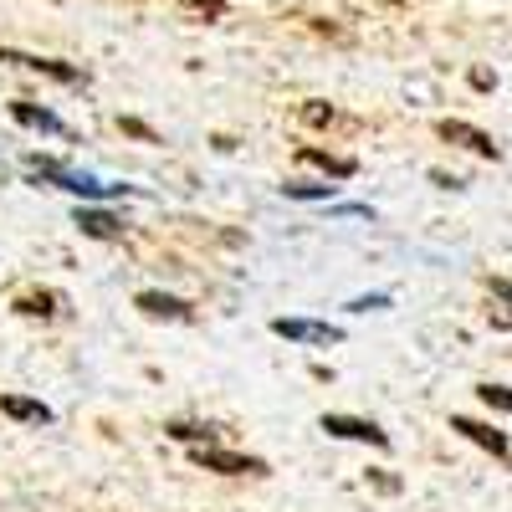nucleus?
<instances>
[{"instance_id":"obj_15","label":"nucleus","mask_w":512,"mask_h":512,"mask_svg":"<svg viewBox=\"0 0 512 512\" xmlns=\"http://www.w3.org/2000/svg\"><path fill=\"white\" fill-rule=\"evenodd\" d=\"M477 395H482L492 410H507V415H512V390H507V384H477Z\"/></svg>"},{"instance_id":"obj_4","label":"nucleus","mask_w":512,"mask_h":512,"mask_svg":"<svg viewBox=\"0 0 512 512\" xmlns=\"http://www.w3.org/2000/svg\"><path fill=\"white\" fill-rule=\"evenodd\" d=\"M451 431H461L472 446H482V451H492L497 461H512V441L497 431V425H487V420H472V415H451Z\"/></svg>"},{"instance_id":"obj_19","label":"nucleus","mask_w":512,"mask_h":512,"mask_svg":"<svg viewBox=\"0 0 512 512\" xmlns=\"http://www.w3.org/2000/svg\"><path fill=\"white\" fill-rule=\"evenodd\" d=\"M349 308H354V313H369V308H390V297H384V292H374V297H354Z\"/></svg>"},{"instance_id":"obj_9","label":"nucleus","mask_w":512,"mask_h":512,"mask_svg":"<svg viewBox=\"0 0 512 512\" xmlns=\"http://www.w3.org/2000/svg\"><path fill=\"white\" fill-rule=\"evenodd\" d=\"M0 410H6L11 420H26V425H52V405L26 400V395H0Z\"/></svg>"},{"instance_id":"obj_7","label":"nucleus","mask_w":512,"mask_h":512,"mask_svg":"<svg viewBox=\"0 0 512 512\" xmlns=\"http://www.w3.org/2000/svg\"><path fill=\"white\" fill-rule=\"evenodd\" d=\"M134 308H139L144 318H169V323H190V318H195V308L185 303V297H169V292H139Z\"/></svg>"},{"instance_id":"obj_20","label":"nucleus","mask_w":512,"mask_h":512,"mask_svg":"<svg viewBox=\"0 0 512 512\" xmlns=\"http://www.w3.org/2000/svg\"><path fill=\"white\" fill-rule=\"evenodd\" d=\"M185 6H190L195 16H210V21L221 16V0H185Z\"/></svg>"},{"instance_id":"obj_16","label":"nucleus","mask_w":512,"mask_h":512,"mask_svg":"<svg viewBox=\"0 0 512 512\" xmlns=\"http://www.w3.org/2000/svg\"><path fill=\"white\" fill-rule=\"evenodd\" d=\"M282 195L287 200H328L333 185H282Z\"/></svg>"},{"instance_id":"obj_17","label":"nucleus","mask_w":512,"mask_h":512,"mask_svg":"<svg viewBox=\"0 0 512 512\" xmlns=\"http://www.w3.org/2000/svg\"><path fill=\"white\" fill-rule=\"evenodd\" d=\"M333 118H338V113H333L328 103H308V108H303V123H313V128H323V123H333Z\"/></svg>"},{"instance_id":"obj_8","label":"nucleus","mask_w":512,"mask_h":512,"mask_svg":"<svg viewBox=\"0 0 512 512\" xmlns=\"http://www.w3.org/2000/svg\"><path fill=\"white\" fill-rule=\"evenodd\" d=\"M0 62L26 67V72H47V77L67 82V88H77V82H82V72H77V67H67V62H57V57H26V52H6V47H0Z\"/></svg>"},{"instance_id":"obj_3","label":"nucleus","mask_w":512,"mask_h":512,"mask_svg":"<svg viewBox=\"0 0 512 512\" xmlns=\"http://www.w3.org/2000/svg\"><path fill=\"white\" fill-rule=\"evenodd\" d=\"M272 333L287 338V344H338V333L333 323H318V318H272Z\"/></svg>"},{"instance_id":"obj_10","label":"nucleus","mask_w":512,"mask_h":512,"mask_svg":"<svg viewBox=\"0 0 512 512\" xmlns=\"http://www.w3.org/2000/svg\"><path fill=\"white\" fill-rule=\"evenodd\" d=\"M77 226H82V236H93V241H118L123 236V221L108 216V210H77Z\"/></svg>"},{"instance_id":"obj_13","label":"nucleus","mask_w":512,"mask_h":512,"mask_svg":"<svg viewBox=\"0 0 512 512\" xmlns=\"http://www.w3.org/2000/svg\"><path fill=\"white\" fill-rule=\"evenodd\" d=\"M297 159H303V164H318V169H328V175H338V180H349L354 169H359L354 159H344V154H328V149H313V144H308V149H297Z\"/></svg>"},{"instance_id":"obj_5","label":"nucleus","mask_w":512,"mask_h":512,"mask_svg":"<svg viewBox=\"0 0 512 512\" xmlns=\"http://www.w3.org/2000/svg\"><path fill=\"white\" fill-rule=\"evenodd\" d=\"M323 431L338 436V441H364V446H390V436L379 431L374 420H359V415H323Z\"/></svg>"},{"instance_id":"obj_6","label":"nucleus","mask_w":512,"mask_h":512,"mask_svg":"<svg viewBox=\"0 0 512 512\" xmlns=\"http://www.w3.org/2000/svg\"><path fill=\"white\" fill-rule=\"evenodd\" d=\"M441 139H446V144H461V149H472V154H482V159H502V149L492 144V134H482V128L461 123V118H446V123H441Z\"/></svg>"},{"instance_id":"obj_2","label":"nucleus","mask_w":512,"mask_h":512,"mask_svg":"<svg viewBox=\"0 0 512 512\" xmlns=\"http://www.w3.org/2000/svg\"><path fill=\"white\" fill-rule=\"evenodd\" d=\"M190 461L205 466V472H221V477H262L267 472L262 456H241V451H221V446H190Z\"/></svg>"},{"instance_id":"obj_12","label":"nucleus","mask_w":512,"mask_h":512,"mask_svg":"<svg viewBox=\"0 0 512 512\" xmlns=\"http://www.w3.org/2000/svg\"><path fill=\"white\" fill-rule=\"evenodd\" d=\"M164 436H175L185 446H216L221 441V425H195V420H169Z\"/></svg>"},{"instance_id":"obj_14","label":"nucleus","mask_w":512,"mask_h":512,"mask_svg":"<svg viewBox=\"0 0 512 512\" xmlns=\"http://www.w3.org/2000/svg\"><path fill=\"white\" fill-rule=\"evenodd\" d=\"M16 313H26V318H57L62 313V292H26V297H16Z\"/></svg>"},{"instance_id":"obj_1","label":"nucleus","mask_w":512,"mask_h":512,"mask_svg":"<svg viewBox=\"0 0 512 512\" xmlns=\"http://www.w3.org/2000/svg\"><path fill=\"white\" fill-rule=\"evenodd\" d=\"M26 169H36L41 180H52L57 190L82 195V200H108V195H118V185H103V180H93V175H77V169H67V164H57V159H41V154H26Z\"/></svg>"},{"instance_id":"obj_18","label":"nucleus","mask_w":512,"mask_h":512,"mask_svg":"<svg viewBox=\"0 0 512 512\" xmlns=\"http://www.w3.org/2000/svg\"><path fill=\"white\" fill-rule=\"evenodd\" d=\"M123 134H134V139H144V144H159V134L149 123H139V118H123Z\"/></svg>"},{"instance_id":"obj_11","label":"nucleus","mask_w":512,"mask_h":512,"mask_svg":"<svg viewBox=\"0 0 512 512\" xmlns=\"http://www.w3.org/2000/svg\"><path fill=\"white\" fill-rule=\"evenodd\" d=\"M11 118L26 128H41V134H67V123L52 108H36V103H11Z\"/></svg>"}]
</instances>
